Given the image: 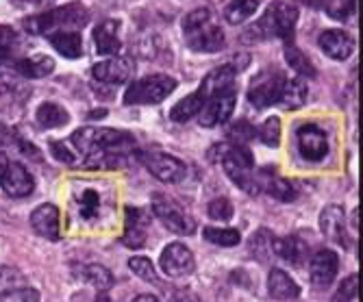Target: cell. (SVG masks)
I'll return each mask as SVG.
<instances>
[{
	"mask_svg": "<svg viewBox=\"0 0 363 302\" xmlns=\"http://www.w3.org/2000/svg\"><path fill=\"white\" fill-rule=\"evenodd\" d=\"M72 146L85 155H128L135 148V138L126 130H116V128H96V126H85L72 133L70 138Z\"/></svg>",
	"mask_w": 363,
	"mask_h": 302,
	"instance_id": "1",
	"label": "cell"
},
{
	"mask_svg": "<svg viewBox=\"0 0 363 302\" xmlns=\"http://www.w3.org/2000/svg\"><path fill=\"white\" fill-rule=\"evenodd\" d=\"M183 38L194 52H218L224 48V30L213 22L207 7H198L183 18Z\"/></svg>",
	"mask_w": 363,
	"mask_h": 302,
	"instance_id": "2",
	"label": "cell"
},
{
	"mask_svg": "<svg viewBox=\"0 0 363 302\" xmlns=\"http://www.w3.org/2000/svg\"><path fill=\"white\" fill-rule=\"evenodd\" d=\"M298 24V9L296 5L287 3V0H277L272 3L255 26L248 28L246 40H268V38H279L285 42L294 40V30Z\"/></svg>",
	"mask_w": 363,
	"mask_h": 302,
	"instance_id": "3",
	"label": "cell"
},
{
	"mask_svg": "<svg viewBox=\"0 0 363 302\" xmlns=\"http://www.w3.org/2000/svg\"><path fill=\"white\" fill-rule=\"evenodd\" d=\"M89 20V13H87V7L81 5V3H70V5H63V7H57V9H50L46 13H38V16H30V18H24L22 24L28 33L33 35H52L57 30H77V28H83Z\"/></svg>",
	"mask_w": 363,
	"mask_h": 302,
	"instance_id": "4",
	"label": "cell"
},
{
	"mask_svg": "<svg viewBox=\"0 0 363 302\" xmlns=\"http://www.w3.org/2000/svg\"><path fill=\"white\" fill-rule=\"evenodd\" d=\"M220 163L224 167L226 177L233 181L242 191L250 194V196H257L261 191V185L259 181L255 179V159L252 155L248 152L246 146H226L224 144V150H222V157H220Z\"/></svg>",
	"mask_w": 363,
	"mask_h": 302,
	"instance_id": "5",
	"label": "cell"
},
{
	"mask_svg": "<svg viewBox=\"0 0 363 302\" xmlns=\"http://www.w3.org/2000/svg\"><path fill=\"white\" fill-rule=\"evenodd\" d=\"M177 89V79L168 74H150L133 81L124 91V105H159Z\"/></svg>",
	"mask_w": 363,
	"mask_h": 302,
	"instance_id": "6",
	"label": "cell"
},
{
	"mask_svg": "<svg viewBox=\"0 0 363 302\" xmlns=\"http://www.w3.org/2000/svg\"><path fill=\"white\" fill-rule=\"evenodd\" d=\"M285 77L279 70H263L259 72L248 87V103L255 109H268L279 103Z\"/></svg>",
	"mask_w": 363,
	"mask_h": 302,
	"instance_id": "7",
	"label": "cell"
},
{
	"mask_svg": "<svg viewBox=\"0 0 363 302\" xmlns=\"http://www.w3.org/2000/svg\"><path fill=\"white\" fill-rule=\"evenodd\" d=\"M238 103V87H226L222 91H216L213 96L207 98L205 107L198 113V122L205 128H213L222 122H226L230 118Z\"/></svg>",
	"mask_w": 363,
	"mask_h": 302,
	"instance_id": "8",
	"label": "cell"
},
{
	"mask_svg": "<svg viewBox=\"0 0 363 302\" xmlns=\"http://www.w3.org/2000/svg\"><path fill=\"white\" fill-rule=\"evenodd\" d=\"M142 163L146 165V170L159 179L161 183H181L187 177V165L179 161L172 155H163V152H144Z\"/></svg>",
	"mask_w": 363,
	"mask_h": 302,
	"instance_id": "9",
	"label": "cell"
},
{
	"mask_svg": "<svg viewBox=\"0 0 363 302\" xmlns=\"http://www.w3.org/2000/svg\"><path fill=\"white\" fill-rule=\"evenodd\" d=\"M152 211L163 224H166L168 230L177 235H191L196 230V222L191 220V216H187L177 203H172L166 196H155Z\"/></svg>",
	"mask_w": 363,
	"mask_h": 302,
	"instance_id": "10",
	"label": "cell"
},
{
	"mask_svg": "<svg viewBox=\"0 0 363 302\" xmlns=\"http://www.w3.org/2000/svg\"><path fill=\"white\" fill-rule=\"evenodd\" d=\"M159 265H161L163 274H168L172 279H179V276H187V274L194 272L196 261H194L191 250L185 244L174 242V244L163 248V252L159 257Z\"/></svg>",
	"mask_w": 363,
	"mask_h": 302,
	"instance_id": "11",
	"label": "cell"
},
{
	"mask_svg": "<svg viewBox=\"0 0 363 302\" xmlns=\"http://www.w3.org/2000/svg\"><path fill=\"white\" fill-rule=\"evenodd\" d=\"M91 74L96 81H101V83L122 85V83H128L130 79H133L135 63L126 57H109L105 61H98L91 68Z\"/></svg>",
	"mask_w": 363,
	"mask_h": 302,
	"instance_id": "12",
	"label": "cell"
},
{
	"mask_svg": "<svg viewBox=\"0 0 363 302\" xmlns=\"http://www.w3.org/2000/svg\"><path fill=\"white\" fill-rule=\"evenodd\" d=\"M296 140H298V152L307 161H322L328 155V140L326 133L315 124H303L296 130Z\"/></svg>",
	"mask_w": 363,
	"mask_h": 302,
	"instance_id": "13",
	"label": "cell"
},
{
	"mask_svg": "<svg viewBox=\"0 0 363 302\" xmlns=\"http://www.w3.org/2000/svg\"><path fill=\"white\" fill-rule=\"evenodd\" d=\"M320 230L322 235L342 248H348V233H346V211L342 205H328L322 213H320Z\"/></svg>",
	"mask_w": 363,
	"mask_h": 302,
	"instance_id": "14",
	"label": "cell"
},
{
	"mask_svg": "<svg viewBox=\"0 0 363 302\" xmlns=\"http://www.w3.org/2000/svg\"><path fill=\"white\" fill-rule=\"evenodd\" d=\"M337 270H340V257L333 250H328V248L318 250L309 259V279L318 287L331 285L335 281V276H337Z\"/></svg>",
	"mask_w": 363,
	"mask_h": 302,
	"instance_id": "15",
	"label": "cell"
},
{
	"mask_svg": "<svg viewBox=\"0 0 363 302\" xmlns=\"http://www.w3.org/2000/svg\"><path fill=\"white\" fill-rule=\"evenodd\" d=\"M0 187H3V191L11 198H26L33 194V189H35V181H33L30 172L22 163L9 161L3 179H0Z\"/></svg>",
	"mask_w": 363,
	"mask_h": 302,
	"instance_id": "16",
	"label": "cell"
},
{
	"mask_svg": "<svg viewBox=\"0 0 363 302\" xmlns=\"http://www.w3.org/2000/svg\"><path fill=\"white\" fill-rule=\"evenodd\" d=\"M318 46L326 57H331L335 61H346L354 52V40L346 30H337V28L322 30L318 38Z\"/></svg>",
	"mask_w": 363,
	"mask_h": 302,
	"instance_id": "17",
	"label": "cell"
},
{
	"mask_svg": "<svg viewBox=\"0 0 363 302\" xmlns=\"http://www.w3.org/2000/svg\"><path fill=\"white\" fill-rule=\"evenodd\" d=\"M148 216L142 209H126V222H124V235H122V244L126 248H144L148 240Z\"/></svg>",
	"mask_w": 363,
	"mask_h": 302,
	"instance_id": "18",
	"label": "cell"
},
{
	"mask_svg": "<svg viewBox=\"0 0 363 302\" xmlns=\"http://www.w3.org/2000/svg\"><path fill=\"white\" fill-rule=\"evenodd\" d=\"M94 44L96 52L103 57H118L122 48L120 40V22L118 20H105L94 30Z\"/></svg>",
	"mask_w": 363,
	"mask_h": 302,
	"instance_id": "19",
	"label": "cell"
},
{
	"mask_svg": "<svg viewBox=\"0 0 363 302\" xmlns=\"http://www.w3.org/2000/svg\"><path fill=\"white\" fill-rule=\"evenodd\" d=\"M30 226L40 237H46L50 242L59 240V209L55 205H42L30 213Z\"/></svg>",
	"mask_w": 363,
	"mask_h": 302,
	"instance_id": "20",
	"label": "cell"
},
{
	"mask_svg": "<svg viewBox=\"0 0 363 302\" xmlns=\"http://www.w3.org/2000/svg\"><path fill=\"white\" fill-rule=\"evenodd\" d=\"M309 98V85L303 77H296V79H285L281 96H279V105L287 111L294 109H301Z\"/></svg>",
	"mask_w": 363,
	"mask_h": 302,
	"instance_id": "21",
	"label": "cell"
},
{
	"mask_svg": "<svg viewBox=\"0 0 363 302\" xmlns=\"http://www.w3.org/2000/svg\"><path fill=\"white\" fill-rule=\"evenodd\" d=\"M205 103H207V96H205V91L201 87H198L196 91H191L189 96H185L183 100H179V103L172 107L170 120L177 122V124H185L191 118H198V113H201Z\"/></svg>",
	"mask_w": 363,
	"mask_h": 302,
	"instance_id": "22",
	"label": "cell"
},
{
	"mask_svg": "<svg viewBox=\"0 0 363 302\" xmlns=\"http://www.w3.org/2000/svg\"><path fill=\"white\" fill-rule=\"evenodd\" d=\"M268 291L274 300H296L301 296V287L296 285V281L287 272L279 270V267H272L270 270Z\"/></svg>",
	"mask_w": 363,
	"mask_h": 302,
	"instance_id": "23",
	"label": "cell"
},
{
	"mask_svg": "<svg viewBox=\"0 0 363 302\" xmlns=\"http://www.w3.org/2000/svg\"><path fill=\"white\" fill-rule=\"evenodd\" d=\"M52 48L65 59H79L83 55V38L79 30H59L48 35Z\"/></svg>",
	"mask_w": 363,
	"mask_h": 302,
	"instance_id": "24",
	"label": "cell"
},
{
	"mask_svg": "<svg viewBox=\"0 0 363 302\" xmlns=\"http://www.w3.org/2000/svg\"><path fill=\"white\" fill-rule=\"evenodd\" d=\"M16 72L26 77V79H44L52 74L55 70V61L46 55H35V57H24L16 61Z\"/></svg>",
	"mask_w": 363,
	"mask_h": 302,
	"instance_id": "25",
	"label": "cell"
},
{
	"mask_svg": "<svg viewBox=\"0 0 363 302\" xmlns=\"http://www.w3.org/2000/svg\"><path fill=\"white\" fill-rule=\"evenodd\" d=\"M272 250L277 257L294 263V265H303L307 261V246L303 240L298 237H274V244H272Z\"/></svg>",
	"mask_w": 363,
	"mask_h": 302,
	"instance_id": "26",
	"label": "cell"
},
{
	"mask_svg": "<svg viewBox=\"0 0 363 302\" xmlns=\"http://www.w3.org/2000/svg\"><path fill=\"white\" fill-rule=\"evenodd\" d=\"M35 118L42 128H59L70 122V113L57 103H42L35 111Z\"/></svg>",
	"mask_w": 363,
	"mask_h": 302,
	"instance_id": "27",
	"label": "cell"
},
{
	"mask_svg": "<svg viewBox=\"0 0 363 302\" xmlns=\"http://www.w3.org/2000/svg\"><path fill=\"white\" fill-rule=\"evenodd\" d=\"M283 55H285V61L289 63V68H294L301 77H309V79L315 77V68L311 65V61L307 59V55L298 46H296L294 42H285Z\"/></svg>",
	"mask_w": 363,
	"mask_h": 302,
	"instance_id": "28",
	"label": "cell"
},
{
	"mask_svg": "<svg viewBox=\"0 0 363 302\" xmlns=\"http://www.w3.org/2000/svg\"><path fill=\"white\" fill-rule=\"evenodd\" d=\"M259 9V0H230L224 9V20L228 24H242Z\"/></svg>",
	"mask_w": 363,
	"mask_h": 302,
	"instance_id": "29",
	"label": "cell"
},
{
	"mask_svg": "<svg viewBox=\"0 0 363 302\" xmlns=\"http://www.w3.org/2000/svg\"><path fill=\"white\" fill-rule=\"evenodd\" d=\"M205 240L209 244H216V246H222V248H233L242 242V235L238 228H216V226H207L203 230Z\"/></svg>",
	"mask_w": 363,
	"mask_h": 302,
	"instance_id": "30",
	"label": "cell"
},
{
	"mask_svg": "<svg viewBox=\"0 0 363 302\" xmlns=\"http://www.w3.org/2000/svg\"><path fill=\"white\" fill-rule=\"evenodd\" d=\"M83 276H85V281H87L91 287H96L98 291H107V289L113 287V274L107 270L105 265H101V263H91V265H87L85 270H83Z\"/></svg>",
	"mask_w": 363,
	"mask_h": 302,
	"instance_id": "31",
	"label": "cell"
},
{
	"mask_svg": "<svg viewBox=\"0 0 363 302\" xmlns=\"http://www.w3.org/2000/svg\"><path fill=\"white\" fill-rule=\"evenodd\" d=\"M263 187H266V191H268L272 198L281 200V203H291V200L298 198V189H296L289 181L279 179V177H272Z\"/></svg>",
	"mask_w": 363,
	"mask_h": 302,
	"instance_id": "32",
	"label": "cell"
},
{
	"mask_svg": "<svg viewBox=\"0 0 363 302\" xmlns=\"http://www.w3.org/2000/svg\"><path fill=\"white\" fill-rule=\"evenodd\" d=\"M272 244H274V235L266 228H261L259 233L252 235V240H250V250L255 252V257L259 261H266L268 257L274 255L272 250Z\"/></svg>",
	"mask_w": 363,
	"mask_h": 302,
	"instance_id": "33",
	"label": "cell"
},
{
	"mask_svg": "<svg viewBox=\"0 0 363 302\" xmlns=\"http://www.w3.org/2000/svg\"><path fill=\"white\" fill-rule=\"evenodd\" d=\"M20 287H26L24 274L20 270H16V267L0 265V296L7 291H13V289H20Z\"/></svg>",
	"mask_w": 363,
	"mask_h": 302,
	"instance_id": "34",
	"label": "cell"
},
{
	"mask_svg": "<svg viewBox=\"0 0 363 302\" xmlns=\"http://www.w3.org/2000/svg\"><path fill=\"white\" fill-rule=\"evenodd\" d=\"M18 48H20V35L11 26L0 24V61L13 57Z\"/></svg>",
	"mask_w": 363,
	"mask_h": 302,
	"instance_id": "35",
	"label": "cell"
},
{
	"mask_svg": "<svg viewBox=\"0 0 363 302\" xmlns=\"http://www.w3.org/2000/svg\"><path fill=\"white\" fill-rule=\"evenodd\" d=\"M257 135L266 146L277 148L279 142H281V120L279 118H268L266 122L261 124V128L257 130Z\"/></svg>",
	"mask_w": 363,
	"mask_h": 302,
	"instance_id": "36",
	"label": "cell"
},
{
	"mask_svg": "<svg viewBox=\"0 0 363 302\" xmlns=\"http://www.w3.org/2000/svg\"><path fill=\"white\" fill-rule=\"evenodd\" d=\"M79 211L85 220H94L101 213V196L94 189H85L81 194V200H79Z\"/></svg>",
	"mask_w": 363,
	"mask_h": 302,
	"instance_id": "37",
	"label": "cell"
},
{
	"mask_svg": "<svg viewBox=\"0 0 363 302\" xmlns=\"http://www.w3.org/2000/svg\"><path fill=\"white\" fill-rule=\"evenodd\" d=\"M128 267H130V270H133V274H138L142 281L157 283V274H155V267H152L150 259H146V257H130V259H128Z\"/></svg>",
	"mask_w": 363,
	"mask_h": 302,
	"instance_id": "38",
	"label": "cell"
},
{
	"mask_svg": "<svg viewBox=\"0 0 363 302\" xmlns=\"http://www.w3.org/2000/svg\"><path fill=\"white\" fill-rule=\"evenodd\" d=\"M207 213L211 220H230L233 218V205H230V200L228 198H213L209 207H207Z\"/></svg>",
	"mask_w": 363,
	"mask_h": 302,
	"instance_id": "39",
	"label": "cell"
},
{
	"mask_svg": "<svg viewBox=\"0 0 363 302\" xmlns=\"http://www.w3.org/2000/svg\"><path fill=\"white\" fill-rule=\"evenodd\" d=\"M228 135H230V140H233V142H238L240 146H244L248 140H252L257 135V128L250 126L246 120H238L233 126L228 128Z\"/></svg>",
	"mask_w": 363,
	"mask_h": 302,
	"instance_id": "40",
	"label": "cell"
},
{
	"mask_svg": "<svg viewBox=\"0 0 363 302\" xmlns=\"http://www.w3.org/2000/svg\"><path fill=\"white\" fill-rule=\"evenodd\" d=\"M0 302H40V291L35 287H20L0 296Z\"/></svg>",
	"mask_w": 363,
	"mask_h": 302,
	"instance_id": "41",
	"label": "cell"
},
{
	"mask_svg": "<svg viewBox=\"0 0 363 302\" xmlns=\"http://www.w3.org/2000/svg\"><path fill=\"white\" fill-rule=\"evenodd\" d=\"M359 293V274H350L348 279L342 281L337 293H335V302H352Z\"/></svg>",
	"mask_w": 363,
	"mask_h": 302,
	"instance_id": "42",
	"label": "cell"
},
{
	"mask_svg": "<svg viewBox=\"0 0 363 302\" xmlns=\"http://www.w3.org/2000/svg\"><path fill=\"white\" fill-rule=\"evenodd\" d=\"M354 11H357V0H335V5L328 7V13H331V18L342 20V22L352 18Z\"/></svg>",
	"mask_w": 363,
	"mask_h": 302,
	"instance_id": "43",
	"label": "cell"
},
{
	"mask_svg": "<svg viewBox=\"0 0 363 302\" xmlns=\"http://www.w3.org/2000/svg\"><path fill=\"white\" fill-rule=\"evenodd\" d=\"M50 152L57 161L65 163V165H74L77 163V155L68 150V146H65L63 142H52L50 144Z\"/></svg>",
	"mask_w": 363,
	"mask_h": 302,
	"instance_id": "44",
	"label": "cell"
},
{
	"mask_svg": "<svg viewBox=\"0 0 363 302\" xmlns=\"http://www.w3.org/2000/svg\"><path fill=\"white\" fill-rule=\"evenodd\" d=\"M13 87H16L13 79H11V77H7L3 70H0V96H3V94H9Z\"/></svg>",
	"mask_w": 363,
	"mask_h": 302,
	"instance_id": "45",
	"label": "cell"
},
{
	"mask_svg": "<svg viewBox=\"0 0 363 302\" xmlns=\"http://www.w3.org/2000/svg\"><path fill=\"white\" fill-rule=\"evenodd\" d=\"M174 302H198L189 291H183V289H179L177 293H174Z\"/></svg>",
	"mask_w": 363,
	"mask_h": 302,
	"instance_id": "46",
	"label": "cell"
},
{
	"mask_svg": "<svg viewBox=\"0 0 363 302\" xmlns=\"http://www.w3.org/2000/svg\"><path fill=\"white\" fill-rule=\"evenodd\" d=\"M18 3H22V5H30V7H46V5L55 3V0H18Z\"/></svg>",
	"mask_w": 363,
	"mask_h": 302,
	"instance_id": "47",
	"label": "cell"
},
{
	"mask_svg": "<svg viewBox=\"0 0 363 302\" xmlns=\"http://www.w3.org/2000/svg\"><path fill=\"white\" fill-rule=\"evenodd\" d=\"M7 165H9L7 155H5V152H0V179H3V174H5V170H7Z\"/></svg>",
	"mask_w": 363,
	"mask_h": 302,
	"instance_id": "48",
	"label": "cell"
},
{
	"mask_svg": "<svg viewBox=\"0 0 363 302\" xmlns=\"http://www.w3.org/2000/svg\"><path fill=\"white\" fill-rule=\"evenodd\" d=\"M133 302H159L157 296H150V293H142L138 298H133Z\"/></svg>",
	"mask_w": 363,
	"mask_h": 302,
	"instance_id": "49",
	"label": "cell"
}]
</instances>
